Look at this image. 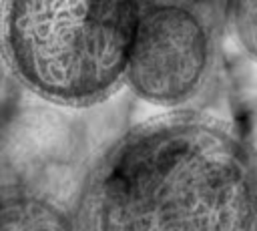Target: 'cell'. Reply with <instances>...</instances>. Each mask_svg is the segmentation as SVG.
<instances>
[{"label": "cell", "instance_id": "cell-1", "mask_svg": "<svg viewBox=\"0 0 257 231\" xmlns=\"http://www.w3.org/2000/svg\"><path fill=\"white\" fill-rule=\"evenodd\" d=\"M78 231H255L247 151L219 121L191 110L124 133L92 173Z\"/></svg>", "mask_w": 257, "mask_h": 231}, {"label": "cell", "instance_id": "cell-4", "mask_svg": "<svg viewBox=\"0 0 257 231\" xmlns=\"http://www.w3.org/2000/svg\"><path fill=\"white\" fill-rule=\"evenodd\" d=\"M0 231H78L64 211L30 193L0 195Z\"/></svg>", "mask_w": 257, "mask_h": 231}, {"label": "cell", "instance_id": "cell-2", "mask_svg": "<svg viewBox=\"0 0 257 231\" xmlns=\"http://www.w3.org/2000/svg\"><path fill=\"white\" fill-rule=\"evenodd\" d=\"M145 0H2L0 48L36 96L92 106L126 78Z\"/></svg>", "mask_w": 257, "mask_h": 231}, {"label": "cell", "instance_id": "cell-3", "mask_svg": "<svg viewBox=\"0 0 257 231\" xmlns=\"http://www.w3.org/2000/svg\"><path fill=\"white\" fill-rule=\"evenodd\" d=\"M211 58L209 26L193 8L145 4L124 82L155 104L181 106L203 88Z\"/></svg>", "mask_w": 257, "mask_h": 231}]
</instances>
